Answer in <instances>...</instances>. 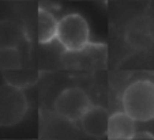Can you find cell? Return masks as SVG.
Returning a JSON list of instances; mask_svg holds the SVG:
<instances>
[{
	"label": "cell",
	"instance_id": "6da1fadb",
	"mask_svg": "<svg viewBox=\"0 0 154 140\" xmlns=\"http://www.w3.org/2000/svg\"><path fill=\"white\" fill-rule=\"evenodd\" d=\"M123 110L137 123L154 120V82L139 79L130 83L122 95Z\"/></svg>",
	"mask_w": 154,
	"mask_h": 140
},
{
	"label": "cell",
	"instance_id": "7a4b0ae2",
	"mask_svg": "<svg viewBox=\"0 0 154 140\" xmlns=\"http://www.w3.org/2000/svg\"><path fill=\"white\" fill-rule=\"evenodd\" d=\"M56 40L67 52H81L90 42V27L81 14L71 12L59 19Z\"/></svg>",
	"mask_w": 154,
	"mask_h": 140
},
{
	"label": "cell",
	"instance_id": "3957f363",
	"mask_svg": "<svg viewBox=\"0 0 154 140\" xmlns=\"http://www.w3.org/2000/svg\"><path fill=\"white\" fill-rule=\"evenodd\" d=\"M29 102L23 88L10 83L0 85V127H12L26 116Z\"/></svg>",
	"mask_w": 154,
	"mask_h": 140
},
{
	"label": "cell",
	"instance_id": "277c9868",
	"mask_svg": "<svg viewBox=\"0 0 154 140\" xmlns=\"http://www.w3.org/2000/svg\"><path fill=\"white\" fill-rule=\"evenodd\" d=\"M93 105L90 97L78 86L64 88L53 102V110L59 117L70 123L81 121L83 114Z\"/></svg>",
	"mask_w": 154,
	"mask_h": 140
},
{
	"label": "cell",
	"instance_id": "5b68a950",
	"mask_svg": "<svg viewBox=\"0 0 154 140\" xmlns=\"http://www.w3.org/2000/svg\"><path fill=\"white\" fill-rule=\"evenodd\" d=\"M124 40L135 52H147L154 48V18L138 15L125 27Z\"/></svg>",
	"mask_w": 154,
	"mask_h": 140
},
{
	"label": "cell",
	"instance_id": "8992f818",
	"mask_svg": "<svg viewBox=\"0 0 154 140\" xmlns=\"http://www.w3.org/2000/svg\"><path fill=\"white\" fill-rule=\"evenodd\" d=\"M81 127L87 136L102 137L108 133V123L109 113L105 108L97 105H91L89 110L81 118Z\"/></svg>",
	"mask_w": 154,
	"mask_h": 140
},
{
	"label": "cell",
	"instance_id": "52a82bcc",
	"mask_svg": "<svg viewBox=\"0 0 154 140\" xmlns=\"http://www.w3.org/2000/svg\"><path fill=\"white\" fill-rule=\"evenodd\" d=\"M106 136L111 140H131L137 136V121L124 110L109 116Z\"/></svg>",
	"mask_w": 154,
	"mask_h": 140
},
{
	"label": "cell",
	"instance_id": "ba28073f",
	"mask_svg": "<svg viewBox=\"0 0 154 140\" xmlns=\"http://www.w3.org/2000/svg\"><path fill=\"white\" fill-rule=\"evenodd\" d=\"M26 42V33L18 22L0 21V48H19Z\"/></svg>",
	"mask_w": 154,
	"mask_h": 140
},
{
	"label": "cell",
	"instance_id": "9c48e42d",
	"mask_svg": "<svg viewBox=\"0 0 154 140\" xmlns=\"http://www.w3.org/2000/svg\"><path fill=\"white\" fill-rule=\"evenodd\" d=\"M59 21L55 15L45 8L38 10V42L49 44L56 40Z\"/></svg>",
	"mask_w": 154,
	"mask_h": 140
},
{
	"label": "cell",
	"instance_id": "30bf717a",
	"mask_svg": "<svg viewBox=\"0 0 154 140\" xmlns=\"http://www.w3.org/2000/svg\"><path fill=\"white\" fill-rule=\"evenodd\" d=\"M3 78L6 83H10L12 86H17L20 88H26L33 86L38 79V75L35 71L26 70V68H17V70L3 71Z\"/></svg>",
	"mask_w": 154,
	"mask_h": 140
},
{
	"label": "cell",
	"instance_id": "8fae6325",
	"mask_svg": "<svg viewBox=\"0 0 154 140\" xmlns=\"http://www.w3.org/2000/svg\"><path fill=\"white\" fill-rule=\"evenodd\" d=\"M22 55L19 48H0V71L17 70L22 67Z\"/></svg>",
	"mask_w": 154,
	"mask_h": 140
}]
</instances>
